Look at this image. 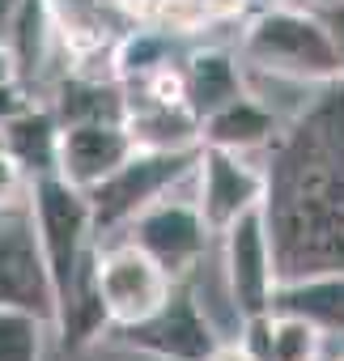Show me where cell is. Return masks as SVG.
Wrapping results in <instances>:
<instances>
[{"mask_svg":"<svg viewBox=\"0 0 344 361\" xmlns=\"http://www.w3.org/2000/svg\"><path fill=\"white\" fill-rule=\"evenodd\" d=\"M276 281L344 272V85L289 132L264 188Z\"/></svg>","mask_w":344,"mask_h":361,"instance_id":"cell-1","label":"cell"},{"mask_svg":"<svg viewBox=\"0 0 344 361\" xmlns=\"http://www.w3.org/2000/svg\"><path fill=\"white\" fill-rule=\"evenodd\" d=\"M242 51H247L251 64H259L272 77L319 81V85L344 81L323 18L319 13H306V9L268 5L264 13L251 18V26L242 35Z\"/></svg>","mask_w":344,"mask_h":361,"instance_id":"cell-2","label":"cell"},{"mask_svg":"<svg viewBox=\"0 0 344 361\" xmlns=\"http://www.w3.org/2000/svg\"><path fill=\"white\" fill-rule=\"evenodd\" d=\"M196 153H200V145H188V149H132L102 183H94L85 192L94 234L128 226L140 209H149L175 183H183L196 170Z\"/></svg>","mask_w":344,"mask_h":361,"instance_id":"cell-3","label":"cell"},{"mask_svg":"<svg viewBox=\"0 0 344 361\" xmlns=\"http://www.w3.org/2000/svg\"><path fill=\"white\" fill-rule=\"evenodd\" d=\"M26 204L35 217V234L56 285V306L81 264V255L94 247V217H90V200L81 188L64 183L60 174H35L30 188H26Z\"/></svg>","mask_w":344,"mask_h":361,"instance_id":"cell-4","label":"cell"},{"mask_svg":"<svg viewBox=\"0 0 344 361\" xmlns=\"http://www.w3.org/2000/svg\"><path fill=\"white\" fill-rule=\"evenodd\" d=\"M0 306L30 310L56 327V285H51L26 196L0 204Z\"/></svg>","mask_w":344,"mask_h":361,"instance_id":"cell-5","label":"cell"},{"mask_svg":"<svg viewBox=\"0 0 344 361\" xmlns=\"http://www.w3.org/2000/svg\"><path fill=\"white\" fill-rule=\"evenodd\" d=\"M221 255H226V293H230L234 314L242 323L264 319L272 306V289H276V259H272L264 200L238 213L221 230Z\"/></svg>","mask_w":344,"mask_h":361,"instance_id":"cell-6","label":"cell"},{"mask_svg":"<svg viewBox=\"0 0 344 361\" xmlns=\"http://www.w3.org/2000/svg\"><path fill=\"white\" fill-rule=\"evenodd\" d=\"M213 230L204 226L196 200H153L128 221V243L140 247L170 281H183L192 268H200L209 251Z\"/></svg>","mask_w":344,"mask_h":361,"instance_id":"cell-7","label":"cell"},{"mask_svg":"<svg viewBox=\"0 0 344 361\" xmlns=\"http://www.w3.org/2000/svg\"><path fill=\"white\" fill-rule=\"evenodd\" d=\"M123 336L136 353H149L157 361H209L221 348V336H217L213 319L204 314L196 293L183 289V285L170 289V298L153 314L128 323Z\"/></svg>","mask_w":344,"mask_h":361,"instance_id":"cell-8","label":"cell"},{"mask_svg":"<svg viewBox=\"0 0 344 361\" xmlns=\"http://www.w3.org/2000/svg\"><path fill=\"white\" fill-rule=\"evenodd\" d=\"M179 281H170L140 247L132 243H119V247H106L98 251V293H102V306H106V319L128 327L145 314H153L170 289Z\"/></svg>","mask_w":344,"mask_h":361,"instance_id":"cell-9","label":"cell"},{"mask_svg":"<svg viewBox=\"0 0 344 361\" xmlns=\"http://www.w3.org/2000/svg\"><path fill=\"white\" fill-rule=\"evenodd\" d=\"M192 174H196V209L213 234H221L238 213L259 204L268 188V174L251 170L238 153L213 149V145H200Z\"/></svg>","mask_w":344,"mask_h":361,"instance_id":"cell-10","label":"cell"},{"mask_svg":"<svg viewBox=\"0 0 344 361\" xmlns=\"http://www.w3.org/2000/svg\"><path fill=\"white\" fill-rule=\"evenodd\" d=\"M132 136L123 128V119H77V123H60V140H56V174L64 183L90 192L102 178L132 153Z\"/></svg>","mask_w":344,"mask_h":361,"instance_id":"cell-11","label":"cell"},{"mask_svg":"<svg viewBox=\"0 0 344 361\" xmlns=\"http://www.w3.org/2000/svg\"><path fill=\"white\" fill-rule=\"evenodd\" d=\"M272 310L310 319L323 331H344V272H314V276L276 281L268 314Z\"/></svg>","mask_w":344,"mask_h":361,"instance_id":"cell-12","label":"cell"},{"mask_svg":"<svg viewBox=\"0 0 344 361\" xmlns=\"http://www.w3.org/2000/svg\"><path fill=\"white\" fill-rule=\"evenodd\" d=\"M272 136H276V115L251 94H238V98H230L226 106H217L213 115L200 119V145L230 149V153L259 149Z\"/></svg>","mask_w":344,"mask_h":361,"instance_id":"cell-13","label":"cell"},{"mask_svg":"<svg viewBox=\"0 0 344 361\" xmlns=\"http://www.w3.org/2000/svg\"><path fill=\"white\" fill-rule=\"evenodd\" d=\"M183 94H188L192 115L204 119V115H213L217 106H226L230 98H238L247 90H242V73H238L234 56H226L217 47H204L183 68Z\"/></svg>","mask_w":344,"mask_h":361,"instance_id":"cell-14","label":"cell"},{"mask_svg":"<svg viewBox=\"0 0 344 361\" xmlns=\"http://www.w3.org/2000/svg\"><path fill=\"white\" fill-rule=\"evenodd\" d=\"M5 153L35 178V174H56V140H60V119L43 106L22 111L18 119L0 123Z\"/></svg>","mask_w":344,"mask_h":361,"instance_id":"cell-15","label":"cell"},{"mask_svg":"<svg viewBox=\"0 0 344 361\" xmlns=\"http://www.w3.org/2000/svg\"><path fill=\"white\" fill-rule=\"evenodd\" d=\"M268 327V344H264V361H319L323 357V327H314L310 319L297 314H281L272 310L264 319Z\"/></svg>","mask_w":344,"mask_h":361,"instance_id":"cell-16","label":"cell"},{"mask_svg":"<svg viewBox=\"0 0 344 361\" xmlns=\"http://www.w3.org/2000/svg\"><path fill=\"white\" fill-rule=\"evenodd\" d=\"M43 323L30 310L18 306H0V361H43Z\"/></svg>","mask_w":344,"mask_h":361,"instance_id":"cell-17","label":"cell"},{"mask_svg":"<svg viewBox=\"0 0 344 361\" xmlns=\"http://www.w3.org/2000/svg\"><path fill=\"white\" fill-rule=\"evenodd\" d=\"M51 26H60V35L73 47H98L102 43V0H43Z\"/></svg>","mask_w":344,"mask_h":361,"instance_id":"cell-18","label":"cell"},{"mask_svg":"<svg viewBox=\"0 0 344 361\" xmlns=\"http://www.w3.org/2000/svg\"><path fill=\"white\" fill-rule=\"evenodd\" d=\"M153 18L179 35H192L204 22H213V9H209V0H153Z\"/></svg>","mask_w":344,"mask_h":361,"instance_id":"cell-19","label":"cell"},{"mask_svg":"<svg viewBox=\"0 0 344 361\" xmlns=\"http://www.w3.org/2000/svg\"><path fill=\"white\" fill-rule=\"evenodd\" d=\"M26 196V170L0 149V204H9V200H22Z\"/></svg>","mask_w":344,"mask_h":361,"instance_id":"cell-20","label":"cell"},{"mask_svg":"<svg viewBox=\"0 0 344 361\" xmlns=\"http://www.w3.org/2000/svg\"><path fill=\"white\" fill-rule=\"evenodd\" d=\"M35 102H30V94L18 85V77L13 81H0V123H9V119H18L22 111H30Z\"/></svg>","mask_w":344,"mask_h":361,"instance_id":"cell-21","label":"cell"},{"mask_svg":"<svg viewBox=\"0 0 344 361\" xmlns=\"http://www.w3.org/2000/svg\"><path fill=\"white\" fill-rule=\"evenodd\" d=\"M323 26L331 35V47H336V60H340V77H344V0H336V5H323Z\"/></svg>","mask_w":344,"mask_h":361,"instance_id":"cell-22","label":"cell"},{"mask_svg":"<svg viewBox=\"0 0 344 361\" xmlns=\"http://www.w3.org/2000/svg\"><path fill=\"white\" fill-rule=\"evenodd\" d=\"M18 13H22V0H0V43H9V35L18 26Z\"/></svg>","mask_w":344,"mask_h":361,"instance_id":"cell-23","label":"cell"},{"mask_svg":"<svg viewBox=\"0 0 344 361\" xmlns=\"http://www.w3.org/2000/svg\"><path fill=\"white\" fill-rule=\"evenodd\" d=\"M209 361H259V357H255L247 344H221V348H217Z\"/></svg>","mask_w":344,"mask_h":361,"instance_id":"cell-24","label":"cell"},{"mask_svg":"<svg viewBox=\"0 0 344 361\" xmlns=\"http://www.w3.org/2000/svg\"><path fill=\"white\" fill-rule=\"evenodd\" d=\"M22 68H18V56H13V47L9 43H0V81H13Z\"/></svg>","mask_w":344,"mask_h":361,"instance_id":"cell-25","label":"cell"},{"mask_svg":"<svg viewBox=\"0 0 344 361\" xmlns=\"http://www.w3.org/2000/svg\"><path fill=\"white\" fill-rule=\"evenodd\" d=\"M314 5H336V0H314Z\"/></svg>","mask_w":344,"mask_h":361,"instance_id":"cell-26","label":"cell"},{"mask_svg":"<svg viewBox=\"0 0 344 361\" xmlns=\"http://www.w3.org/2000/svg\"><path fill=\"white\" fill-rule=\"evenodd\" d=\"M268 5H272V0H268Z\"/></svg>","mask_w":344,"mask_h":361,"instance_id":"cell-27","label":"cell"}]
</instances>
